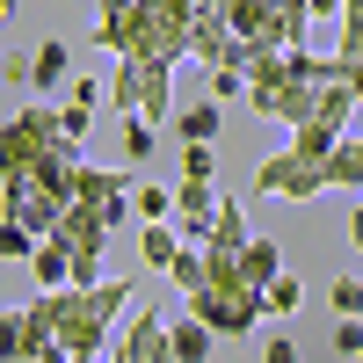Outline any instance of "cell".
<instances>
[{"label": "cell", "mask_w": 363, "mask_h": 363, "mask_svg": "<svg viewBox=\"0 0 363 363\" xmlns=\"http://www.w3.org/2000/svg\"><path fill=\"white\" fill-rule=\"evenodd\" d=\"M196 8L203 0H138V29H131L124 58H167V66H182L189 37H196Z\"/></svg>", "instance_id": "1"}, {"label": "cell", "mask_w": 363, "mask_h": 363, "mask_svg": "<svg viewBox=\"0 0 363 363\" xmlns=\"http://www.w3.org/2000/svg\"><path fill=\"white\" fill-rule=\"evenodd\" d=\"M58 145H66V109H58L51 95L15 102L8 131H0V167H37L44 153H58Z\"/></svg>", "instance_id": "2"}, {"label": "cell", "mask_w": 363, "mask_h": 363, "mask_svg": "<svg viewBox=\"0 0 363 363\" xmlns=\"http://www.w3.org/2000/svg\"><path fill=\"white\" fill-rule=\"evenodd\" d=\"M189 313L211 320L233 342V335H255V327L269 320V291L262 284H203V291H189Z\"/></svg>", "instance_id": "3"}, {"label": "cell", "mask_w": 363, "mask_h": 363, "mask_svg": "<svg viewBox=\"0 0 363 363\" xmlns=\"http://www.w3.org/2000/svg\"><path fill=\"white\" fill-rule=\"evenodd\" d=\"M255 189H262V196H284V203H313V196L335 189V174H327V160L284 145V153H269V160L255 167Z\"/></svg>", "instance_id": "4"}, {"label": "cell", "mask_w": 363, "mask_h": 363, "mask_svg": "<svg viewBox=\"0 0 363 363\" xmlns=\"http://www.w3.org/2000/svg\"><path fill=\"white\" fill-rule=\"evenodd\" d=\"M116 356L124 363H174V320H160V306H145L124 335H116Z\"/></svg>", "instance_id": "5"}, {"label": "cell", "mask_w": 363, "mask_h": 363, "mask_svg": "<svg viewBox=\"0 0 363 363\" xmlns=\"http://www.w3.org/2000/svg\"><path fill=\"white\" fill-rule=\"evenodd\" d=\"M131 29H138V0H102L95 8V44H109L116 58L131 51Z\"/></svg>", "instance_id": "6"}, {"label": "cell", "mask_w": 363, "mask_h": 363, "mask_svg": "<svg viewBox=\"0 0 363 363\" xmlns=\"http://www.w3.org/2000/svg\"><path fill=\"white\" fill-rule=\"evenodd\" d=\"M29 277H37V291L73 284V247H66L58 233H44V240H37V255H29Z\"/></svg>", "instance_id": "7"}, {"label": "cell", "mask_w": 363, "mask_h": 363, "mask_svg": "<svg viewBox=\"0 0 363 363\" xmlns=\"http://www.w3.org/2000/svg\"><path fill=\"white\" fill-rule=\"evenodd\" d=\"M225 335L211 320H196V313H182L174 320V363H211V349H218Z\"/></svg>", "instance_id": "8"}, {"label": "cell", "mask_w": 363, "mask_h": 363, "mask_svg": "<svg viewBox=\"0 0 363 363\" xmlns=\"http://www.w3.org/2000/svg\"><path fill=\"white\" fill-rule=\"evenodd\" d=\"M342 138H349L342 116H306V124H291V145H298V153H313V160H327Z\"/></svg>", "instance_id": "9"}, {"label": "cell", "mask_w": 363, "mask_h": 363, "mask_svg": "<svg viewBox=\"0 0 363 363\" xmlns=\"http://www.w3.org/2000/svg\"><path fill=\"white\" fill-rule=\"evenodd\" d=\"M66 73H73V51L58 44V37H44V44H37V58H29V87H37V95H51Z\"/></svg>", "instance_id": "10"}, {"label": "cell", "mask_w": 363, "mask_h": 363, "mask_svg": "<svg viewBox=\"0 0 363 363\" xmlns=\"http://www.w3.org/2000/svg\"><path fill=\"white\" fill-rule=\"evenodd\" d=\"M138 95H145V66H138V58H116V80H109V102H102V109L138 116Z\"/></svg>", "instance_id": "11"}, {"label": "cell", "mask_w": 363, "mask_h": 363, "mask_svg": "<svg viewBox=\"0 0 363 363\" xmlns=\"http://www.w3.org/2000/svg\"><path fill=\"white\" fill-rule=\"evenodd\" d=\"M240 269H247V284H277L284 277V255H277V240H247V247H240Z\"/></svg>", "instance_id": "12"}, {"label": "cell", "mask_w": 363, "mask_h": 363, "mask_svg": "<svg viewBox=\"0 0 363 363\" xmlns=\"http://www.w3.org/2000/svg\"><path fill=\"white\" fill-rule=\"evenodd\" d=\"M167 284H174L182 298L203 291V284H211V247H182V255H174V269H167Z\"/></svg>", "instance_id": "13"}, {"label": "cell", "mask_w": 363, "mask_h": 363, "mask_svg": "<svg viewBox=\"0 0 363 363\" xmlns=\"http://www.w3.org/2000/svg\"><path fill=\"white\" fill-rule=\"evenodd\" d=\"M211 240H218V247H247V211H240L233 196H218V211H211Z\"/></svg>", "instance_id": "14"}, {"label": "cell", "mask_w": 363, "mask_h": 363, "mask_svg": "<svg viewBox=\"0 0 363 363\" xmlns=\"http://www.w3.org/2000/svg\"><path fill=\"white\" fill-rule=\"evenodd\" d=\"M327 174H335V189H363V138H342L327 153Z\"/></svg>", "instance_id": "15"}, {"label": "cell", "mask_w": 363, "mask_h": 363, "mask_svg": "<svg viewBox=\"0 0 363 363\" xmlns=\"http://www.w3.org/2000/svg\"><path fill=\"white\" fill-rule=\"evenodd\" d=\"M174 131H182V138H218V95H211V102H189V109H174Z\"/></svg>", "instance_id": "16"}, {"label": "cell", "mask_w": 363, "mask_h": 363, "mask_svg": "<svg viewBox=\"0 0 363 363\" xmlns=\"http://www.w3.org/2000/svg\"><path fill=\"white\" fill-rule=\"evenodd\" d=\"M182 174H189V182H211V174H218V153H211V138H182Z\"/></svg>", "instance_id": "17"}, {"label": "cell", "mask_w": 363, "mask_h": 363, "mask_svg": "<svg viewBox=\"0 0 363 363\" xmlns=\"http://www.w3.org/2000/svg\"><path fill=\"white\" fill-rule=\"evenodd\" d=\"M153 145H160L153 116H131V124H124V160H153Z\"/></svg>", "instance_id": "18"}, {"label": "cell", "mask_w": 363, "mask_h": 363, "mask_svg": "<svg viewBox=\"0 0 363 363\" xmlns=\"http://www.w3.org/2000/svg\"><path fill=\"white\" fill-rule=\"evenodd\" d=\"M0 255H8V262H29V255H37V233L15 225V218H0Z\"/></svg>", "instance_id": "19"}, {"label": "cell", "mask_w": 363, "mask_h": 363, "mask_svg": "<svg viewBox=\"0 0 363 363\" xmlns=\"http://www.w3.org/2000/svg\"><path fill=\"white\" fill-rule=\"evenodd\" d=\"M327 342H335V356H363V320L356 313H335V335H327Z\"/></svg>", "instance_id": "20"}, {"label": "cell", "mask_w": 363, "mask_h": 363, "mask_svg": "<svg viewBox=\"0 0 363 363\" xmlns=\"http://www.w3.org/2000/svg\"><path fill=\"white\" fill-rule=\"evenodd\" d=\"M298 306H306V291H298V277H277V284H269V313H277V320H291Z\"/></svg>", "instance_id": "21"}, {"label": "cell", "mask_w": 363, "mask_h": 363, "mask_svg": "<svg viewBox=\"0 0 363 363\" xmlns=\"http://www.w3.org/2000/svg\"><path fill=\"white\" fill-rule=\"evenodd\" d=\"M138 218H174V189H131Z\"/></svg>", "instance_id": "22"}, {"label": "cell", "mask_w": 363, "mask_h": 363, "mask_svg": "<svg viewBox=\"0 0 363 363\" xmlns=\"http://www.w3.org/2000/svg\"><path fill=\"white\" fill-rule=\"evenodd\" d=\"M335 58H342V66H363V22H356V15H342V44H335Z\"/></svg>", "instance_id": "23"}, {"label": "cell", "mask_w": 363, "mask_h": 363, "mask_svg": "<svg viewBox=\"0 0 363 363\" xmlns=\"http://www.w3.org/2000/svg\"><path fill=\"white\" fill-rule=\"evenodd\" d=\"M0 363H73L66 342H37V349H15V356H0Z\"/></svg>", "instance_id": "24"}, {"label": "cell", "mask_w": 363, "mask_h": 363, "mask_svg": "<svg viewBox=\"0 0 363 363\" xmlns=\"http://www.w3.org/2000/svg\"><path fill=\"white\" fill-rule=\"evenodd\" d=\"M211 95H218V102L247 95V66H218V73H211Z\"/></svg>", "instance_id": "25"}, {"label": "cell", "mask_w": 363, "mask_h": 363, "mask_svg": "<svg viewBox=\"0 0 363 363\" xmlns=\"http://www.w3.org/2000/svg\"><path fill=\"white\" fill-rule=\"evenodd\" d=\"M58 109H66V138L80 145V138H87V124H95V102H73V95H66Z\"/></svg>", "instance_id": "26"}, {"label": "cell", "mask_w": 363, "mask_h": 363, "mask_svg": "<svg viewBox=\"0 0 363 363\" xmlns=\"http://www.w3.org/2000/svg\"><path fill=\"white\" fill-rule=\"evenodd\" d=\"M335 313H363V277H335Z\"/></svg>", "instance_id": "27"}, {"label": "cell", "mask_w": 363, "mask_h": 363, "mask_svg": "<svg viewBox=\"0 0 363 363\" xmlns=\"http://www.w3.org/2000/svg\"><path fill=\"white\" fill-rule=\"evenodd\" d=\"M262 363H298V342L291 335H262Z\"/></svg>", "instance_id": "28"}, {"label": "cell", "mask_w": 363, "mask_h": 363, "mask_svg": "<svg viewBox=\"0 0 363 363\" xmlns=\"http://www.w3.org/2000/svg\"><path fill=\"white\" fill-rule=\"evenodd\" d=\"M306 8H313V22H335V15H342V0H306Z\"/></svg>", "instance_id": "29"}, {"label": "cell", "mask_w": 363, "mask_h": 363, "mask_svg": "<svg viewBox=\"0 0 363 363\" xmlns=\"http://www.w3.org/2000/svg\"><path fill=\"white\" fill-rule=\"evenodd\" d=\"M349 240H356V247H363V203H356V218H349Z\"/></svg>", "instance_id": "30"}, {"label": "cell", "mask_w": 363, "mask_h": 363, "mask_svg": "<svg viewBox=\"0 0 363 363\" xmlns=\"http://www.w3.org/2000/svg\"><path fill=\"white\" fill-rule=\"evenodd\" d=\"M342 15H356V22H363V0H342Z\"/></svg>", "instance_id": "31"}, {"label": "cell", "mask_w": 363, "mask_h": 363, "mask_svg": "<svg viewBox=\"0 0 363 363\" xmlns=\"http://www.w3.org/2000/svg\"><path fill=\"white\" fill-rule=\"evenodd\" d=\"M356 363H363V356H356Z\"/></svg>", "instance_id": "32"}]
</instances>
